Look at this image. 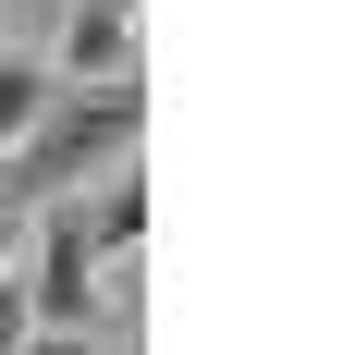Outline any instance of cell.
<instances>
[{
  "mask_svg": "<svg viewBox=\"0 0 355 355\" xmlns=\"http://www.w3.org/2000/svg\"><path fill=\"white\" fill-rule=\"evenodd\" d=\"M135 135H147V86H135V73H110V86H62V98H49V123L0 159V196H12V209H49L73 172L135 159Z\"/></svg>",
  "mask_w": 355,
  "mask_h": 355,
  "instance_id": "6da1fadb",
  "label": "cell"
},
{
  "mask_svg": "<svg viewBox=\"0 0 355 355\" xmlns=\"http://www.w3.org/2000/svg\"><path fill=\"white\" fill-rule=\"evenodd\" d=\"M25 319L37 331H86L98 319V245H86V209L73 196H49V220H37V270H25Z\"/></svg>",
  "mask_w": 355,
  "mask_h": 355,
  "instance_id": "7a4b0ae2",
  "label": "cell"
},
{
  "mask_svg": "<svg viewBox=\"0 0 355 355\" xmlns=\"http://www.w3.org/2000/svg\"><path fill=\"white\" fill-rule=\"evenodd\" d=\"M73 209H86V245H98V257H135V245H147V184H135V172L98 184V196H73Z\"/></svg>",
  "mask_w": 355,
  "mask_h": 355,
  "instance_id": "3957f363",
  "label": "cell"
},
{
  "mask_svg": "<svg viewBox=\"0 0 355 355\" xmlns=\"http://www.w3.org/2000/svg\"><path fill=\"white\" fill-rule=\"evenodd\" d=\"M49 98H62V73H37V62H0V159L49 123Z\"/></svg>",
  "mask_w": 355,
  "mask_h": 355,
  "instance_id": "277c9868",
  "label": "cell"
},
{
  "mask_svg": "<svg viewBox=\"0 0 355 355\" xmlns=\"http://www.w3.org/2000/svg\"><path fill=\"white\" fill-rule=\"evenodd\" d=\"M25 331L37 319H25V270H12V282H0V355H25Z\"/></svg>",
  "mask_w": 355,
  "mask_h": 355,
  "instance_id": "5b68a950",
  "label": "cell"
},
{
  "mask_svg": "<svg viewBox=\"0 0 355 355\" xmlns=\"http://www.w3.org/2000/svg\"><path fill=\"white\" fill-rule=\"evenodd\" d=\"M12 270H25V209L0 196V282H12Z\"/></svg>",
  "mask_w": 355,
  "mask_h": 355,
  "instance_id": "8992f818",
  "label": "cell"
},
{
  "mask_svg": "<svg viewBox=\"0 0 355 355\" xmlns=\"http://www.w3.org/2000/svg\"><path fill=\"white\" fill-rule=\"evenodd\" d=\"M25 355H86V343H62V331H37V343H25Z\"/></svg>",
  "mask_w": 355,
  "mask_h": 355,
  "instance_id": "52a82bcc",
  "label": "cell"
}]
</instances>
